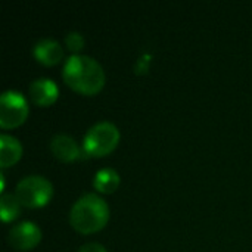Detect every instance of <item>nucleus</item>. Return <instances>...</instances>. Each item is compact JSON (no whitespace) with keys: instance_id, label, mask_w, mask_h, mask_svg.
I'll return each instance as SVG.
<instances>
[{"instance_id":"f257e3e1","label":"nucleus","mask_w":252,"mask_h":252,"mask_svg":"<svg viewBox=\"0 0 252 252\" xmlns=\"http://www.w3.org/2000/svg\"><path fill=\"white\" fill-rule=\"evenodd\" d=\"M65 83L83 94H94L105 84V71L102 65L89 55H71L62 69Z\"/></svg>"},{"instance_id":"f03ea898","label":"nucleus","mask_w":252,"mask_h":252,"mask_svg":"<svg viewBox=\"0 0 252 252\" xmlns=\"http://www.w3.org/2000/svg\"><path fill=\"white\" fill-rule=\"evenodd\" d=\"M109 220V207L106 201L97 193H86L80 196L71 211L69 223L71 226L84 235L94 233L105 227Z\"/></svg>"},{"instance_id":"7ed1b4c3","label":"nucleus","mask_w":252,"mask_h":252,"mask_svg":"<svg viewBox=\"0 0 252 252\" xmlns=\"http://www.w3.org/2000/svg\"><path fill=\"white\" fill-rule=\"evenodd\" d=\"M120 130L111 121L93 124L84 134L83 151L90 157H103L111 154L120 142Z\"/></svg>"},{"instance_id":"20e7f679","label":"nucleus","mask_w":252,"mask_h":252,"mask_svg":"<svg viewBox=\"0 0 252 252\" xmlns=\"http://www.w3.org/2000/svg\"><path fill=\"white\" fill-rule=\"evenodd\" d=\"M15 196L21 205L28 208H38L52 199L53 186L46 177L40 174H31L18 182L15 188Z\"/></svg>"},{"instance_id":"39448f33","label":"nucleus","mask_w":252,"mask_h":252,"mask_svg":"<svg viewBox=\"0 0 252 252\" xmlns=\"http://www.w3.org/2000/svg\"><path fill=\"white\" fill-rule=\"evenodd\" d=\"M27 97L13 89L4 90L0 96V127L12 128L21 126L28 117Z\"/></svg>"},{"instance_id":"423d86ee","label":"nucleus","mask_w":252,"mask_h":252,"mask_svg":"<svg viewBox=\"0 0 252 252\" xmlns=\"http://www.w3.org/2000/svg\"><path fill=\"white\" fill-rule=\"evenodd\" d=\"M41 239V230L34 221H19L9 230V242L21 251L34 248Z\"/></svg>"},{"instance_id":"0eeeda50","label":"nucleus","mask_w":252,"mask_h":252,"mask_svg":"<svg viewBox=\"0 0 252 252\" xmlns=\"http://www.w3.org/2000/svg\"><path fill=\"white\" fill-rule=\"evenodd\" d=\"M30 96L38 106H49L56 102L59 96V87L52 78L40 77L30 84Z\"/></svg>"},{"instance_id":"6e6552de","label":"nucleus","mask_w":252,"mask_h":252,"mask_svg":"<svg viewBox=\"0 0 252 252\" xmlns=\"http://www.w3.org/2000/svg\"><path fill=\"white\" fill-rule=\"evenodd\" d=\"M50 151L58 159L65 162L75 161L83 154L75 139L66 133H58L50 139Z\"/></svg>"},{"instance_id":"1a4fd4ad","label":"nucleus","mask_w":252,"mask_h":252,"mask_svg":"<svg viewBox=\"0 0 252 252\" xmlns=\"http://www.w3.org/2000/svg\"><path fill=\"white\" fill-rule=\"evenodd\" d=\"M34 58L44 65H55L63 58V49L59 41L52 37H43L32 46Z\"/></svg>"},{"instance_id":"9d476101","label":"nucleus","mask_w":252,"mask_h":252,"mask_svg":"<svg viewBox=\"0 0 252 252\" xmlns=\"http://www.w3.org/2000/svg\"><path fill=\"white\" fill-rule=\"evenodd\" d=\"M22 155L21 142L12 134H0V167L6 168L19 161Z\"/></svg>"},{"instance_id":"9b49d317","label":"nucleus","mask_w":252,"mask_h":252,"mask_svg":"<svg viewBox=\"0 0 252 252\" xmlns=\"http://www.w3.org/2000/svg\"><path fill=\"white\" fill-rule=\"evenodd\" d=\"M93 186L102 193H112L120 186V174L114 168H100L93 177Z\"/></svg>"},{"instance_id":"f8f14e48","label":"nucleus","mask_w":252,"mask_h":252,"mask_svg":"<svg viewBox=\"0 0 252 252\" xmlns=\"http://www.w3.org/2000/svg\"><path fill=\"white\" fill-rule=\"evenodd\" d=\"M21 202L15 196V193H1L0 196V214L4 223L15 220L19 216Z\"/></svg>"},{"instance_id":"ddd939ff","label":"nucleus","mask_w":252,"mask_h":252,"mask_svg":"<svg viewBox=\"0 0 252 252\" xmlns=\"http://www.w3.org/2000/svg\"><path fill=\"white\" fill-rule=\"evenodd\" d=\"M65 43H66V46L69 47V50L78 52V50H81L83 46H84V37H83V34L78 32V31H69V32L65 35Z\"/></svg>"},{"instance_id":"4468645a","label":"nucleus","mask_w":252,"mask_h":252,"mask_svg":"<svg viewBox=\"0 0 252 252\" xmlns=\"http://www.w3.org/2000/svg\"><path fill=\"white\" fill-rule=\"evenodd\" d=\"M78 252H108L106 251V248L103 247V245H100V244H97V242H87V244H84Z\"/></svg>"}]
</instances>
